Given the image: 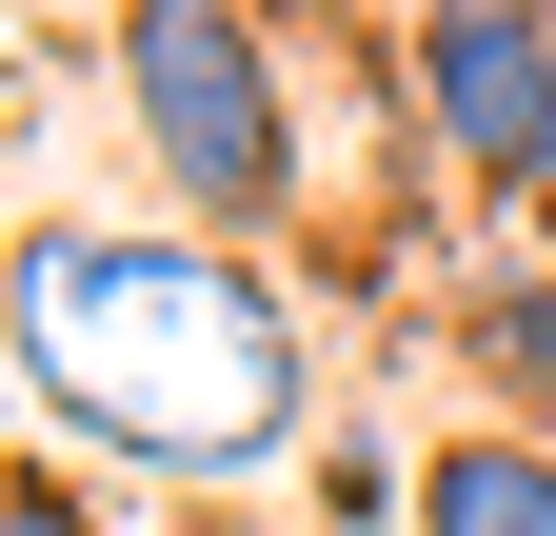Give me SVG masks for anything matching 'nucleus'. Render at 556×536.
I'll return each instance as SVG.
<instances>
[{
	"mask_svg": "<svg viewBox=\"0 0 556 536\" xmlns=\"http://www.w3.org/2000/svg\"><path fill=\"white\" fill-rule=\"evenodd\" d=\"M0 358H21L40 418H80L100 457H139V477H179V497L258 477V457L318 418L299 298H278L239 239H199V219H40L21 279H0Z\"/></svg>",
	"mask_w": 556,
	"mask_h": 536,
	"instance_id": "nucleus-1",
	"label": "nucleus"
},
{
	"mask_svg": "<svg viewBox=\"0 0 556 536\" xmlns=\"http://www.w3.org/2000/svg\"><path fill=\"white\" fill-rule=\"evenodd\" d=\"M100 100H119L139 179H160L199 239H278V219L318 199L278 0H119V21H100Z\"/></svg>",
	"mask_w": 556,
	"mask_h": 536,
	"instance_id": "nucleus-2",
	"label": "nucleus"
},
{
	"mask_svg": "<svg viewBox=\"0 0 556 536\" xmlns=\"http://www.w3.org/2000/svg\"><path fill=\"white\" fill-rule=\"evenodd\" d=\"M397 119L457 199L556 179V0H417L397 21Z\"/></svg>",
	"mask_w": 556,
	"mask_h": 536,
	"instance_id": "nucleus-3",
	"label": "nucleus"
},
{
	"mask_svg": "<svg viewBox=\"0 0 556 536\" xmlns=\"http://www.w3.org/2000/svg\"><path fill=\"white\" fill-rule=\"evenodd\" d=\"M417 536H556V437L457 418L438 457H417Z\"/></svg>",
	"mask_w": 556,
	"mask_h": 536,
	"instance_id": "nucleus-4",
	"label": "nucleus"
},
{
	"mask_svg": "<svg viewBox=\"0 0 556 536\" xmlns=\"http://www.w3.org/2000/svg\"><path fill=\"white\" fill-rule=\"evenodd\" d=\"M457 358L497 378V418H517V437H556V258H536V279H477Z\"/></svg>",
	"mask_w": 556,
	"mask_h": 536,
	"instance_id": "nucleus-5",
	"label": "nucleus"
},
{
	"mask_svg": "<svg viewBox=\"0 0 556 536\" xmlns=\"http://www.w3.org/2000/svg\"><path fill=\"white\" fill-rule=\"evenodd\" d=\"M0 536H139V516H100L60 457H0Z\"/></svg>",
	"mask_w": 556,
	"mask_h": 536,
	"instance_id": "nucleus-6",
	"label": "nucleus"
},
{
	"mask_svg": "<svg viewBox=\"0 0 556 536\" xmlns=\"http://www.w3.org/2000/svg\"><path fill=\"white\" fill-rule=\"evenodd\" d=\"M139 536H258V516H219V497H160V516H139Z\"/></svg>",
	"mask_w": 556,
	"mask_h": 536,
	"instance_id": "nucleus-7",
	"label": "nucleus"
},
{
	"mask_svg": "<svg viewBox=\"0 0 556 536\" xmlns=\"http://www.w3.org/2000/svg\"><path fill=\"white\" fill-rule=\"evenodd\" d=\"M21 239H40V219H0V279H21Z\"/></svg>",
	"mask_w": 556,
	"mask_h": 536,
	"instance_id": "nucleus-8",
	"label": "nucleus"
},
{
	"mask_svg": "<svg viewBox=\"0 0 556 536\" xmlns=\"http://www.w3.org/2000/svg\"><path fill=\"white\" fill-rule=\"evenodd\" d=\"M358 21H417V0H358Z\"/></svg>",
	"mask_w": 556,
	"mask_h": 536,
	"instance_id": "nucleus-9",
	"label": "nucleus"
}]
</instances>
